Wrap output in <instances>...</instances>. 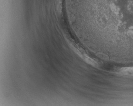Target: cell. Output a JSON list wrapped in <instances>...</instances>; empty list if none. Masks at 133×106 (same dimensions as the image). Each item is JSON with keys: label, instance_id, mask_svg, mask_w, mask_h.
<instances>
[{"label": "cell", "instance_id": "obj_2", "mask_svg": "<svg viewBox=\"0 0 133 106\" xmlns=\"http://www.w3.org/2000/svg\"><path fill=\"white\" fill-rule=\"evenodd\" d=\"M120 70L124 74H133V67H127V68H122Z\"/></svg>", "mask_w": 133, "mask_h": 106}, {"label": "cell", "instance_id": "obj_1", "mask_svg": "<svg viewBox=\"0 0 133 106\" xmlns=\"http://www.w3.org/2000/svg\"><path fill=\"white\" fill-rule=\"evenodd\" d=\"M84 3L108 4L109 7L115 11H118L124 8L133 10V0H83Z\"/></svg>", "mask_w": 133, "mask_h": 106}]
</instances>
